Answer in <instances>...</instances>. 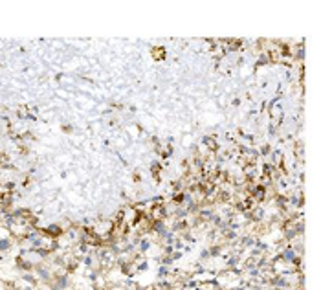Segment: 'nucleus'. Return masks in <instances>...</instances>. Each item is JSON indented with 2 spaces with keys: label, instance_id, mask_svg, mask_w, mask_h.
Returning a JSON list of instances; mask_svg holds the SVG:
<instances>
[{
  "label": "nucleus",
  "instance_id": "f257e3e1",
  "mask_svg": "<svg viewBox=\"0 0 321 290\" xmlns=\"http://www.w3.org/2000/svg\"><path fill=\"white\" fill-rule=\"evenodd\" d=\"M7 246H9V241H2L0 243V250H7Z\"/></svg>",
  "mask_w": 321,
  "mask_h": 290
}]
</instances>
